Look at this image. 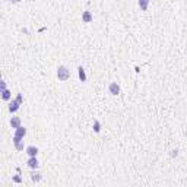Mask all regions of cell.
<instances>
[{"mask_svg": "<svg viewBox=\"0 0 187 187\" xmlns=\"http://www.w3.org/2000/svg\"><path fill=\"white\" fill-rule=\"evenodd\" d=\"M10 1H12V3H19L21 0H10Z\"/></svg>", "mask_w": 187, "mask_h": 187, "instance_id": "obj_18", "label": "cell"}, {"mask_svg": "<svg viewBox=\"0 0 187 187\" xmlns=\"http://www.w3.org/2000/svg\"><path fill=\"white\" fill-rule=\"evenodd\" d=\"M94 132H95V133H100V132H101V124H100L98 120L94 121Z\"/></svg>", "mask_w": 187, "mask_h": 187, "instance_id": "obj_14", "label": "cell"}, {"mask_svg": "<svg viewBox=\"0 0 187 187\" xmlns=\"http://www.w3.org/2000/svg\"><path fill=\"white\" fill-rule=\"evenodd\" d=\"M19 105H21V104L16 101V98L12 100V101L9 102V111H10V113H16L18 110H19Z\"/></svg>", "mask_w": 187, "mask_h": 187, "instance_id": "obj_5", "label": "cell"}, {"mask_svg": "<svg viewBox=\"0 0 187 187\" xmlns=\"http://www.w3.org/2000/svg\"><path fill=\"white\" fill-rule=\"evenodd\" d=\"M94 21V16H92V13L89 12V10H85L84 13H82V22H85V23H89V22H92Z\"/></svg>", "mask_w": 187, "mask_h": 187, "instance_id": "obj_6", "label": "cell"}, {"mask_svg": "<svg viewBox=\"0 0 187 187\" xmlns=\"http://www.w3.org/2000/svg\"><path fill=\"white\" fill-rule=\"evenodd\" d=\"M16 101L19 102L21 105H22V102H23V98H22V94H18V95H16Z\"/></svg>", "mask_w": 187, "mask_h": 187, "instance_id": "obj_15", "label": "cell"}, {"mask_svg": "<svg viewBox=\"0 0 187 187\" xmlns=\"http://www.w3.org/2000/svg\"><path fill=\"white\" fill-rule=\"evenodd\" d=\"M28 167L31 168V170H37L38 168V165H40V162H38V159H37V156H29V159H28Z\"/></svg>", "mask_w": 187, "mask_h": 187, "instance_id": "obj_4", "label": "cell"}, {"mask_svg": "<svg viewBox=\"0 0 187 187\" xmlns=\"http://www.w3.org/2000/svg\"><path fill=\"white\" fill-rule=\"evenodd\" d=\"M13 181H15V183H21V181H22V178H21L19 175H15V177H13Z\"/></svg>", "mask_w": 187, "mask_h": 187, "instance_id": "obj_16", "label": "cell"}, {"mask_svg": "<svg viewBox=\"0 0 187 187\" xmlns=\"http://www.w3.org/2000/svg\"><path fill=\"white\" fill-rule=\"evenodd\" d=\"M108 92H110L111 95H119L120 94V85L117 82H111V84L108 85Z\"/></svg>", "mask_w": 187, "mask_h": 187, "instance_id": "obj_2", "label": "cell"}, {"mask_svg": "<svg viewBox=\"0 0 187 187\" xmlns=\"http://www.w3.org/2000/svg\"><path fill=\"white\" fill-rule=\"evenodd\" d=\"M0 89H1V91H4V89H6V82H4V81H1V85H0Z\"/></svg>", "mask_w": 187, "mask_h": 187, "instance_id": "obj_17", "label": "cell"}, {"mask_svg": "<svg viewBox=\"0 0 187 187\" xmlns=\"http://www.w3.org/2000/svg\"><path fill=\"white\" fill-rule=\"evenodd\" d=\"M137 3H139V7H140L142 10H146L148 6H149V0H139Z\"/></svg>", "mask_w": 187, "mask_h": 187, "instance_id": "obj_12", "label": "cell"}, {"mask_svg": "<svg viewBox=\"0 0 187 187\" xmlns=\"http://www.w3.org/2000/svg\"><path fill=\"white\" fill-rule=\"evenodd\" d=\"M26 153H28L29 156H37L38 148H37V146H28V148H26Z\"/></svg>", "mask_w": 187, "mask_h": 187, "instance_id": "obj_10", "label": "cell"}, {"mask_svg": "<svg viewBox=\"0 0 187 187\" xmlns=\"http://www.w3.org/2000/svg\"><path fill=\"white\" fill-rule=\"evenodd\" d=\"M25 135H26V129L23 127V126H19L18 129H15V136H19V137H25Z\"/></svg>", "mask_w": 187, "mask_h": 187, "instance_id": "obj_7", "label": "cell"}, {"mask_svg": "<svg viewBox=\"0 0 187 187\" xmlns=\"http://www.w3.org/2000/svg\"><path fill=\"white\" fill-rule=\"evenodd\" d=\"M10 126H12V129H18L21 126V119L19 117H12L10 119Z\"/></svg>", "mask_w": 187, "mask_h": 187, "instance_id": "obj_9", "label": "cell"}, {"mask_svg": "<svg viewBox=\"0 0 187 187\" xmlns=\"http://www.w3.org/2000/svg\"><path fill=\"white\" fill-rule=\"evenodd\" d=\"M57 78H59V81L66 82L69 78H70V70H69L66 66H59V67H57Z\"/></svg>", "mask_w": 187, "mask_h": 187, "instance_id": "obj_1", "label": "cell"}, {"mask_svg": "<svg viewBox=\"0 0 187 187\" xmlns=\"http://www.w3.org/2000/svg\"><path fill=\"white\" fill-rule=\"evenodd\" d=\"M1 98H3L4 101H9V100L12 98V94H10V91H7V89L1 91Z\"/></svg>", "mask_w": 187, "mask_h": 187, "instance_id": "obj_11", "label": "cell"}, {"mask_svg": "<svg viewBox=\"0 0 187 187\" xmlns=\"http://www.w3.org/2000/svg\"><path fill=\"white\" fill-rule=\"evenodd\" d=\"M78 76H79L81 82H86V73H85V69L82 66H79V69H78Z\"/></svg>", "mask_w": 187, "mask_h": 187, "instance_id": "obj_8", "label": "cell"}, {"mask_svg": "<svg viewBox=\"0 0 187 187\" xmlns=\"http://www.w3.org/2000/svg\"><path fill=\"white\" fill-rule=\"evenodd\" d=\"M31 180H32V181H35V183H38V181L41 180V174H40L38 171H34V172L31 174Z\"/></svg>", "mask_w": 187, "mask_h": 187, "instance_id": "obj_13", "label": "cell"}, {"mask_svg": "<svg viewBox=\"0 0 187 187\" xmlns=\"http://www.w3.org/2000/svg\"><path fill=\"white\" fill-rule=\"evenodd\" d=\"M13 145H15L16 151H23V140H22V137L13 136Z\"/></svg>", "mask_w": 187, "mask_h": 187, "instance_id": "obj_3", "label": "cell"}]
</instances>
